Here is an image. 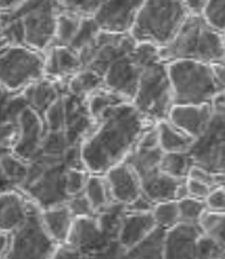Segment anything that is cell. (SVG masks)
I'll return each mask as SVG.
<instances>
[{
  "instance_id": "6da1fadb",
  "label": "cell",
  "mask_w": 225,
  "mask_h": 259,
  "mask_svg": "<svg viewBox=\"0 0 225 259\" xmlns=\"http://www.w3.org/2000/svg\"><path fill=\"white\" fill-rule=\"evenodd\" d=\"M99 121V126L80 145L83 167L97 176L127 160L145 132L146 120L132 103L125 101Z\"/></svg>"
},
{
  "instance_id": "7a4b0ae2",
  "label": "cell",
  "mask_w": 225,
  "mask_h": 259,
  "mask_svg": "<svg viewBox=\"0 0 225 259\" xmlns=\"http://www.w3.org/2000/svg\"><path fill=\"white\" fill-rule=\"evenodd\" d=\"M160 59L165 64L181 60L214 64L225 60L222 36L203 16H188L171 43L160 48Z\"/></svg>"
},
{
  "instance_id": "3957f363",
  "label": "cell",
  "mask_w": 225,
  "mask_h": 259,
  "mask_svg": "<svg viewBox=\"0 0 225 259\" xmlns=\"http://www.w3.org/2000/svg\"><path fill=\"white\" fill-rule=\"evenodd\" d=\"M186 18L184 2H143L129 35L137 43L163 48L173 40Z\"/></svg>"
},
{
  "instance_id": "277c9868",
  "label": "cell",
  "mask_w": 225,
  "mask_h": 259,
  "mask_svg": "<svg viewBox=\"0 0 225 259\" xmlns=\"http://www.w3.org/2000/svg\"><path fill=\"white\" fill-rule=\"evenodd\" d=\"M168 76L173 93V105L211 104L220 93L211 64L199 61H172Z\"/></svg>"
},
{
  "instance_id": "5b68a950",
  "label": "cell",
  "mask_w": 225,
  "mask_h": 259,
  "mask_svg": "<svg viewBox=\"0 0 225 259\" xmlns=\"http://www.w3.org/2000/svg\"><path fill=\"white\" fill-rule=\"evenodd\" d=\"M133 105L144 118L154 121L167 120L173 107V93L164 61L144 68L139 87L133 97Z\"/></svg>"
},
{
  "instance_id": "8992f818",
  "label": "cell",
  "mask_w": 225,
  "mask_h": 259,
  "mask_svg": "<svg viewBox=\"0 0 225 259\" xmlns=\"http://www.w3.org/2000/svg\"><path fill=\"white\" fill-rule=\"evenodd\" d=\"M44 71L43 57L31 48L11 46L0 54V87L6 91L29 87L39 81Z\"/></svg>"
},
{
  "instance_id": "52a82bcc",
  "label": "cell",
  "mask_w": 225,
  "mask_h": 259,
  "mask_svg": "<svg viewBox=\"0 0 225 259\" xmlns=\"http://www.w3.org/2000/svg\"><path fill=\"white\" fill-rule=\"evenodd\" d=\"M59 3L51 2H22L10 14L22 19L25 44L35 50H44L56 36Z\"/></svg>"
},
{
  "instance_id": "ba28073f",
  "label": "cell",
  "mask_w": 225,
  "mask_h": 259,
  "mask_svg": "<svg viewBox=\"0 0 225 259\" xmlns=\"http://www.w3.org/2000/svg\"><path fill=\"white\" fill-rule=\"evenodd\" d=\"M55 243L39 214L31 211L24 225L12 234L6 259H52Z\"/></svg>"
},
{
  "instance_id": "9c48e42d",
  "label": "cell",
  "mask_w": 225,
  "mask_h": 259,
  "mask_svg": "<svg viewBox=\"0 0 225 259\" xmlns=\"http://www.w3.org/2000/svg\"><path fill=\"white\" fill-rule=\"evenodd\" d=\"M195 166L213 176H225V120L214 114L203 135L188 150Z\"/></svg>"
},
{
  "instance_id": "30bf717a",
  "label": "cell",
  "mask_w": 225,
  "mask_h": 259,
  "mask_svg": "<svg viewBox=\"0 0 225 259\" xmlns=\"http://www.w3.org/2000/svg\"><path fill=\"white\" fill-rule=\"evenodd\" d=\"M38 158L46 163V169L35 182L25 185L27 192L46 210L61 206L69 197L65 190L67 167L61 157H51L39 154Z\"/></svg>"
},
{
  "instance_id": "8fae6325",
  "label": "cell",
  "mask_w": 225,
  "mask_h": 259,
  "mask_svg": "<svg viewBox=\"0 0 225 259\" xmlns=\"http://www.w3.org/2000/svg\"><path fill=\"white\" fill-rule=\"evenodd\" d=\"M143 2H101L93 19L101 32L128 35Z\"/></svg>"
},
{
  "instance_id": "7c38bea8",
  "label": "cell",
  "mask_w": 225,
  "mask_h": 259,
  "mask_svg": "<svg viewBox=\"0 0 225 259\" xmlns=\"http://www.w3.org/2000/svg\"><path fill=\"white\" fill-rule=\"evenodd\" d=\"M44 121L31 108L23 112L18 120V139L12 146V153L23 161H33L39 156L44 136Z\"/></svg>"
},
{
  "instance_id": "4fadbf2b",
  "label": "cell",
  "mask_w": 225,
  "mask_h": 259,
  "mask_svg": "<svg viewBox=\"0 0 225 259\" xmlns=\"http://www.w3.org/2000/svg\"><path fill=\"white\" fill-rule=\"evenodd\" d=\"M201 235L199 225L180 222L164 231L163 256L164 259H196L197 242Z\"/></svg>"
},
{
  "instance_id": "5bb4252c",
  "label": "cell",
  "mask_w": 225,
  "mask_h": 259,
  "mask_svg": "<svg viewBox=\"0 0 225 259\" xmlns=\"http://www.w3.org/2000/svg\"><path fill=\"white\" fill-rule=\"evenodd\" d=\"M112 242H115L114 239L107 237L100 230L96 217H79L72 222L71 231L65 243L87 255H92L95 252L104 250Z\"/></svg>"
},
{
  "instance_id": "9a60e30c",
  "label": "cell",
  "mask_w": 225,
  "mask_h": 259,
  "mask_svg": "<svg viewBox=\"0 0 225 259\" xmlns=\"http://www.w3.org/2000/svg\"><path fill=\"white\" fill-rule=\"evenodd\" d=\"M141 68L136 64L131 59V56H124L119 59L108 68L104 73V85L108 91L116 93L120 97L128 100H133L139 87Z\"/></svg>"
},
{
  "instance_id": "2e32d148",
  "label": "cell",
  "mask_w": 225,
  "mask_h": 259,
  "mask_svg": "<svg viewBox=\"0 0 225 259\" xmlns=\"http://www.w3.org/2000/svg\"><path fill=\"white\" fill-rule=\"evenodd\" d=\"M214 113L211 104L203 105H173L167 120L180 132L196 140L211 124Z\"/></svg>"
},
{
  "instance_id": "e0dca14e",
  "label": "cell",
  "mask_w": 225,
  "mask_h": 259,
  "mask_svg": "<svg viewBox=\"0 0 225 259\" xmlns=\"http://www.w3.org/2000/svg\"><path fill=\"white\" fill-rule=\"evenodd\" d=\"M105 181L114 202L127 206L143 194L137 174L125 161L105 173Z\"/></svg>"
},
{
  "instance_id": "ac0fdd59",
  "label": "cell",
  "mask_w": 225,
  "mask_h": 259,
  "mask_svg": "<svg viewBox=\"0 0 225 259\" xmlns=\"http://www.w3.org/2000/svg\"><path fill=\"white\" fill-rule=\"evenodd\" d=\"M158 229L152 213H125L119 231L118 242L128 250L140 245Z\"/></svg>"
},
{
  "instance_id": "d6986e66",
  "label": "cell",
  "mask_w": 225,
  "mask_h": 259,
  "mask_svg": "<svg viewBox=\"0 0 225 259\" xmlns=\"http://www.w3.org/2000/svg\"><path fill=\"white\" fill-rule=\"evenodd\" d=\"M139 180L140 185H141V193L154 205L167 202V201H176V194H177L179 186L184 182L169 177L163 173L160 169L143 176Z\"/></svg>"
},
{
  "instance_id": "ffe728a7",
  "label": "cell",
  "mask_w": 225,
  "mask_h": 259,
  "mask_svg": "<svg viewBox=\"0 0 225 259\" xmlns=\"http://www.w3.org/2000/svg\"><path fill=\"white\" fill-rule=\"evenodd\" d=\"M28 206L18 193L8 190L0 194V233H15L29 215Z\"/></svg>"
},
{
  "instance_id": "44dd1931",
  "label": "cell",
  "mask_w": 225,
  "mask_h": 259,
  "mask_svg": "<svg viewBox=\"0 0 225 259\" xmlns=\"http://www.w3.org/2000/svg\"><path fill=\"white\" fill-rule=\"evenodd\" d=\"M42 222L52 239L57 243H65L71 231L72 222H73V215L69 211L67 205L56 206L52 209L46 210L42 215Z\"/></svg>"
},
{
  "instance_id": "7402d4cb",
  "label": "cell",
  "mask_w": 225,
  "mask_h": 259,
  "mask_svg": "<svg viewBox=\"0 0 225 259\" xmlns=\"http://www.w3.org/2000/svg\"><path fill=\"white\" fill-rule=\"evenodd\" d=\"M82 69L79 55L69 47L57 46L51 51L46 63V72L52 76L78 73Z\"/></svg>"
},
{
  "instance_id": "603a6c76",
  "label": "cell",
  "mask_w": 225,
  "mask_h": 259,
  "mask_svg": "<svg viewBox=\"0 0 225 259\" xmlns=\"http://www.w3.org/2000/svg\"><path fill=\"white\" fill-rule=\"evenodd\" d=\"M159 135V146L163 153H188L193 139L175 128L168 120H163L156 125Z\"/></svg>"
},
{
  "instance_id": "cb8c5ba5",
  "label": "cell",
  "mask_w": 225,
  "mask_h": 259,
  "mask_svg": "<svg viewBox=\"0 0 225 259\" xmlns=\"http://www.w3.org/2000/svg\"><path fill=\"white\" fill-rule=\"evenodd\" d=\"M24 97L28 103L29 108L38 113H44L51 104L59 99L56 87L50 81H36L25 89Z\"/></svg>"
},
{
  "instance_id": "d4e9b609",
  "label": "cell",
  "mask_w": 225,
  "mask_h": 259,
  "mask_svg": "<svg viewBox=\"0 0 225 259\" xmlns=\"http://www.w3.org/2000/svg\"><path fill=\"white\" fill-rule=\"evenodd\" d=\"M163 238H164V230L156 229L140 245L124 250L120 259H164Z\"/></svg>"
},
{
  "instance_id": "484cf974",
  "label": "cell",
  "mask_w": 225,
  "mask_h": 259,
  "mask_svg": "<svg viewBox=\"0 0 225 259\" xmlns=\"http://www.w3.org/2000/svg\"><path fill=\"white\" fill-rule=\"evenodd\" d=\"M104 85V78L96 72L83 68L78 73L72 76L71 81L68 84V91L73 96L84 97L87 95H92L97 92Z\"/></svg>"
},
{
  "instance_id": "4316f807",
  "label": "cell",
  "mask_w": 225,
  "mask_h": 259,
  "mask_svg": "<svg viewBox=\"0 0 225 259\" xmlns=\"http://www.w3.org/2000/svg\"><path fill=\"white\" fill-rule=\"evenodd\" d=\"M83 194L86 195V198L88 199V202L92 206L93 213H101L105 207H108L114 202V201L112 202L109 201L111 193H109V189H108L107 181L99 177V176L88 177Z\"/></svg>"
},
{
  "instance_id": "83f0119b",
  "label": "cell",
  "mask_w": 225,
  "mask_h": 259,
  "mask_svg": "<svg viewBox=\"0 0 225 259\" xmlns=\"http://www.w3.org/2000/svg\"><path fill=\"white\" fill-rule=\"evenodd\" d=\"M192 166V160L188 153H164L161 158L160 170L175 180L185 181Z\"/></svg>"
},
{
  "instance_id": "f1b7e54d",
  "label": "cell",
  "mask_w": 225,
  "mask_h": 259,
  "mask_svg": "<svg viewBox=\"0 0 225 259\" xmlns=\"http://www.w3.org/2000/svg\"><path fill=\"white\" fill-rule=\"evenodd\" d=\"M127 100L120 97L116 93L108 91V89H99L97 92L92 93L88 99L87 108H88V113L93 120H100L104 114L107 113L108 110H111L119 104L125 103Z\"/></svg>"
},
{
  "instance_id": "f546056e",
  "label": "cell",
  "mask_w": 225,
  "mask_h": 259,
  "mask_svg": "<svg viewBox=\"0 0 225 259\" xmlns=\"http://www.w3.org/2000/svg\"><path fill=\"white\" fill-rule=\"evenodd\" d=\"M0 171L11 185H24L28 174V163L20 160L14 153H8L6 150L0 158Z\"/></svg>"
},
{
  "instance_id": "4dcf8cb0",
  "label": "cell",
  "mask_w": 225,
  "mask_h": 259,
  "mask_svg": "<svg viewBox=\"0 0 225 259\" xmlns=\"http://www.w3.org/2000/svg\"><path fill=\"white\" fill-rule=\"evenodd\" d=\"M199 227L204 235L225 248V213H212L207 210L199 221Z\"/></svg>"
},
{
  "instance_id": "1f68e13d",
  "label": "cell",
  "mask_w": 225,
  "mask_h": 259,
  "mask_svg": "<svg viewBox=\"0 0 225 259\" xmlns=\"http://www.w3.org/2000/svg\"><path fill=\"white\" fill-rule=\"evenodd\" d=\"M152 215L156 222L158 229L161 230H169L176 225L180 224V211L177 201H167V202L156 203L152 210Z\"/></svg>"
},
{
  "instance_id": "d6a6232c",
  "label": "cell",
  "mask_w": 225,
  "mask_h": 259,
  "mask_svg": "<svg viewBox=\"0 0 225 259\" xmlns=\"http://www.w3.org/2000/svg\"><path fill=\"white\" fill-rule=\"evenodd\" d=\"M99 33H100V28H99L97 23L95 22V19H82L79 31L76 33L75 39L72 40V43L69 44V48L75 51L76 54H79L80 51L95 43Z\"/></svg>"
},
{
  "instance_id": "836d02e7",
  "label": "cell",
  "mask_w": 225,
  "mask_h": 259,
  "mask_svg": "<svg viewBox=\"0 0 225 259\" xmlns=\"http://www.w3.org/2000/svg\"><path fill=\"white\" fill-rule=\"evenodd\" d=\"M82 19L68 14H59L56 23V37L59 44L63 47H69L72 40L80 28Z\"/></svg>"
},
{
  "instance_id": "e575fe53",
  "label": "cell",
  "mask_w": 225,
  "mask_h": 259,
  "mask_svg": "<svg viewBox=\"0 0 225 259\" xmlns=\"http://www.w3.org/2000/svg\"><path fill=\"white\" fill-rule=\"evenodd\" d=\"M177 203H179L180 220L185 224L199 225V221L207 211L205 202L200 201V199L192 198V197L180 199V201H177Z\"/></svg>"
},
{
  "instance_id": "d590c367",
  "label": "cell",
  "mask_w": 225,
  "mask_h": 259,
  "mask_svg": "<svg viewBox=\"0 0 225 259\" xmlns=\"http://www.w3.org/2000/svg\"><path fill=\"white\" fill-rule=\"evenodd\" d=\"M65 122L67 117H65L64 99L59 97L44 112V125L47 126V132H64Z\"/></svg>"
},
{
  "instance_id": "8d00e7d4",
  "label": "cell",
  "mask_w": 225,
  "mask_h": 259,
  "mask_svg": "<svg viewBox=\"0 0 225 259\" xmlns=\"http://www.w3.org/2000/svg\"><path fill=\"white\" fill-rule=\"evenodd\" d=\"M203 19L214 32L225 33V2H207Z\"/></svg>"
},
{
  "instance_id": "74e56055",
  "label": "cell",
  "mask_w": 225,
  "mask_h": 259,
  "mask_svg": "<svg viewBox=\"0 0 225 259\" xmlns=\"http://www.w3.org/2000/svg\"><path fill=\"white\" fill-rule=\"evenodd\" d=\"M69 146L64 132H47L42 142L39 154L51 157H63V153Z\"/></svg>"
},
{
  "instance_id": "f35d334b",
  "label": "cell",
  "mask_w": 225,
  "mask_h": 259,
  "mask_svg": "<svg viewBox=\"0 0 225 259\" xmlns=\"http://www.w3.org/2000/svg\"><path fill=\"white\" fill-rule=\"evenodd\" d=\"M129 56L141 69L161 61L160 48L149 43H137Z\"/></svg>"
},
{
  "instance_id": "ab89813d",
  "label": "cell",
  "mask_w": 225,
  "mask_h": 259,
  "mask_svg": "<svg viewBox=\"0 0 225 259\" xmlns=\"http://www.w3.org/2000/svg\"><path fill=\"white\" fill-rule=\"evenodd\" d=\"M101 2H63L59 3L61 11L79 19L93 18L100 7Z\"/></svg>"
},
{
  "instance_id": "60d3db41",
  "label": "cell",
  "mask_w": 225,
  "mask_h": 259,
  "mask_svg": "<svg viewBox=\"0 0 225 259\" xmlns=\"http://www.w3.org/2000/svg\"><path fill=\"white\" fill-rule=\"evenodd\" d=\"M86 171L83 169H68L65 173V190L69 198L80 195L84 193L87 184Z\"/></svg>"
},
{
  "instance_id": "b9f144b4",
  "label": "cell",
  "mask_w": 225,
  "mask_h": 259,
  "mask_svg": "<svg viewBox=\"0 0 225 259\" xmlns=\"http://www.w3.org/2000/svg\"><path fill=\"white\" fill-rule=\"evenodd\" d=\"M224 251L225 248L203 234L197 242L196 259H218Z\"/></svg>"
},
{
  "instance_id": "7bdbcfd3",
  "label": "cell",
  "mask_w": 225,
  "mask_h": 259,
  "mask_svg": "<svg viewBox=\"0 0 225 259\" xmlns=\"http://www.w3.org/2000/svg\"><path fill=\"white\" fill-rule=\"evenodd\" d=\"M67 206L75 218H79V217H92L93 214L92 206L88 202V199L86 198L84 194L76 195V197L69 198V202H68Z\"/></svg>"
},
{
  "instance_id": "ee69618b",
  "label": "cell",
  "mask_w": 225,
  "mask_h": 259,
  "mask_svg": "<svg viewBox=\"0 0 225 259\" xmlns=\"http://www.w3.org/2000/svg\"><path fill=\"white\" fill-rule=\"evenodd\" d=\"M208 211L225 213V188H214L204 201Z\"/></svg>"
},
{
  "instance_id": "f6af8a7d",
  "label": "cell",
  "mask_w": 225,
  "mask_h": 259,
  "mask_svg": "<svg viewBox=\"0 0 225 259\" xmlns=\"http://www.w3.org/2000/svg\"><path fill=\"white\" fill-rule=\"evenodd\" d=\"M185 185L188 195L192 198L200 199V201H205L209 193L212 192L211 186H208L200 181H196V180H191V178H186Z\"/></svg>"
},
{
  "instance_id": "bcb514c9",
  "label": "cell",
  "mask_w": 225,
  "mask_h": 259,
  "mask_svg": "<svg viewBox=\"0 0 225 259\" xmlns=\"http://www.w3.org/2000/svg\"><path fill=\"white\" fill-rule=\"evenodd\" d=\"M52 259H90V255H87L78 248L64 243V245L56 247Z\"/></svg>"
},
{
  "instance_id": "7dc6e473",
  "label": "cell",
  "mask_w": 225,
  "mask_h": 259,
  "mask_svg": "<svg viewBox=\"0 0 225 259\" xmlns=\"http://www.w3.org/2000/svg\"><path fill=\"white\" fill-rule=\"evenodd\" d=\"M124 250L125 248H123L118 241H115L101 251L95 252V254L90 255V259H120Z\"/></svg>"
},
{
  "instance_id": "c3c4849f",
  "label": "cell",
  "mask_w": 225,
  "mask_h": 259,
  "mask_svg": "<svg viewBox=\"0 0 225 259\" xmlns=\"http://www.w3.org/2000/svg\"><path fill=\"white\" fill-rule=\"evenodd\" d=\"M154 206V203L151 202L145 195L141 194L133 202L125 206V210H127V213H152Z\"/></svg>"
},
{
  "instance_id": "681fc988",
  "label": "cell",
  "mask_w": 225,
  "mask_h": 259,
  "mask_svg": "<svg viewBox=\"0 0 225 259\" xmlns=\"http://www.w3.org/2000/svg\"><path fill=\"white\" fill-rule=\"evenodd\" d=\"M137 146L139 148H144V149H156V148H160L159 146V135L156 126L144 132L143 136L140 137Z\"/></svg>"
},
{
  "instance_id": "f907efd6",
  "label": "cell",
  "mask_w": 225,
  "mask_h": 259,
  "mask_svg": "<svg viewBox=\"0 0 225 259\" xmlns=\"http://www.w3.org/2000/svg\"><path fill=\"white\" fill-rule=\"evenodd\" d=\"M212 65V71H213L214 78L217 82L220 92H225V60L214 63Z\"/></svg>"
},
{
  "instance_id": "816d5d0a",
  "label": "cell",
  "mask_w": 225,
  "mask_h": 259,
  "mask_svg": "<svg viewBox=\"0 0 225 259\" xmlns=\"http://www.w3.org/2000/svg\"><path fill=\"white\" fill-rule=\"evenodd\" d=\"M205 6H207V2H201V0L184 2V7L188 12V16H203Z\"/></svg>"
},
{
  "instance_id": "f5cc1de1",
  "label": "cell",
  "mask_w": 225,
  "mask_h": 259,
  "mask_svg": "<svg viewBox=\"0 0 225 259\" xmlns=\"http://www.w3.org/2000/svg\"><path fill=\"white\" fill-rule=\"evenodd\" d=\"M212 109H213V113L220 116L225 120V92L217 93L214 99L212 100Z\"/></svg>"
},
{
  "instance_id": "db71d44e",
  "label": "cell",
  "mask_w": 225,
  "mask_h": 259,
  "mask_svg": "<svg viewBox=\"0 0 225 259\" xmlns=\"http://www.w3.org/2000/svg\"><path fill=\"white\" fill-rule=\"evenodd\" d=\"M10 242H11V239L8 238L7 234L0 233V258H2L4 254L7 255L8 248H10Z\"/></svg>"
},
{
  "instance_id": "11a10c76",
  "label": "cell",
  "mask_w": 225,
  "mask_h": 259,
  "mask_svg": "<svg viewBox=\"0 0 225 259\" xmlns=\"http://www.w3.org/2000/svg\"><path fill=\"white\" fill-rule=\"evenodd\" d=\"M8 46H10V44L7 43V40L4 39L3 36H2V33H0V54H2V52H4V51H6V50H7Z\"/></svg>"
},
{
  "instance_id": "9f6ffc18",
  "label": "cell",
  "mask_w": 225,
  "mask_h": 259,
  "mask_svg": "<svg viewBox=\"0 0 225 259\" xmlns=\"http://www.w3.org/2000/svg\"><path fill=\"white\" fill-rule=\"evenodd\" d=\"M222 46H224V51H225V33L222 35Z\"/></svg>"
},
{
  "instance_id": "6f0895ef",
  "label": "cell",
  "mask_w": 225,
  "mask_h": 259,
  "mask_svg": "<svg viewBox=\"0 0 225 259\" xmlns=\"http://www.w3.org/2000/svg\"><path fill=\"white\" fill-rule=\"evenodd\" d=\"M218 259H225V251L222 252V254H221V255H220V258H218Z\"/></svg>"
}]
</instances>
